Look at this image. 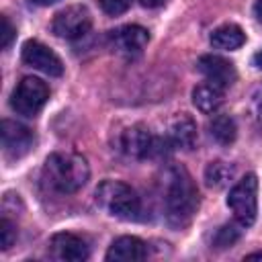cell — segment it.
<instances>
[{
    "instance_id": "obj_1",
    "label": "cell",
    "mask_w": 262,
    "mask_h": 262,
    "mask_svg": "<svg viewBox=\"0 0 262 262\" xmlns=\"http://www.w3.org/2000/svg\"><path fill=\"white\" fill-rule=\"evenodd\" d=\"M162 203L166 221L172 227H184L190 223L199 209V190L190 174L182 166H170L162 178Z\"/></svg>"
},
{
    "instance_id": "obj_2",
    "label": "cell",
    "mask_w": 262,
    "mask_h": 262,
    "mask_svg": "<svg viewBox=\"0 0 262 262\" xmlns=\"http://www.w3.org/2000/svg\"><path fill=\"white\" fill-rule=\"evenodd\" d=\"M90 176L88 162L80 154L72 151H55L45 160L43 166V180L47 186L61 194L78 192Z\"/></svg>"
},
{
    "instance_id": "obj_3",
    "label": "cell",
    "mask_w": 262,
    "mask_h": 262,
    "mask_svg": "<svg viewBox=\"0 0 262 262\" xmlns=\"http://www.w3.org/2000/svg\"><path fill=\"white\" fill-rule=\"evenodd\" d=\"M96 203L117 219H137L141 213V201L137 192L121 180H102L96 186Z\"/></svg>"
},
{
    "instance_id": "obj_4",
    "label": "cell",
    "mask_w": 262,
    "mask_h": 262,
    "mask_svg": "<svg viewBox=\"0 0 262 262\" xmlns=\"http://www.w3.org/2000/svg\"><path fill=\"white\" fill-rule=\"evenodd\" d=\"M227 207L233 211V217L237 219L239 225L250 227L256 221L258 213V178L254 174H246L233 188L229 190L227 196Z\"/></svg>"
},
{
    "instance_id": "obj_5",
    "label": "cell",
    "mask_w": 262,
    "mask_h": 262,
    "mask_svg": "<svg viewBox=\"0 0 262 262\" xmlns=\"http://www.w3.org/2000/svg\"><path fill=\"white\" fill-rule=\"evenodd\" d=\"M49 100V88L35 76L23 78L10 96V106L23 117H35Z\"/></svg>"
},
{
    "instance_id": "obj_6",
    "label": "cell",
    "mask_w": 262,
    "mask_h": 262,
    "mask_svg": "<svg viewBox=\"0 0 262 262\" xmlns=\"http://www.w3.org/2000/svg\"><path fill=\"white\" fill-rule=\"evenodd\" d=\"M119 149L129 156V158H135V160H145V158H151L156 154H160V139L154 137V133L137 123V125H131L127 129L121 131L119 135Z\"/></svg>"
},
{
    "instance_id": "obj_7",
    "label": "cell",
    "mask_w": 262,
    "mask_h": 262,
    "mask_svg": "<svg viewBox=\"0 0 262 262\" xmlns=\"http://www.w3.org/2000/svg\"><path fill=\"white\" fill-rule=\"evenodd\" d=\"M90 27H92V16H90L88 8L82 4L66 6L63 10H59L53 16V23H51L53 33L68 41L84 37L90 31Z\"/></svg>"
},
{
    "instance_id": "obj_8",
    "label": "cell",
    "mask_w": 262,
    "mask_h": 262,
    "mask_svg": "<svg viewBox=\"0 0 262 262\" xmlns=\"http://www.w3.org/2000/svg\"><path fill=\"white\" fill-rule=\"evenodd\" d=\"M0 137H2V149L8 158H23L33 147V141H35L33 131L29 127L10 119L2 121Z\"/></svg>"
},
{
    "instance_id": "obj_9",
    "label": "cell",
    "mask_w": 262,
    "mask_h": 262,
    "mask_svg": "<svg viewBox=\"0 0 262 262\" xmlns=\"http://www.w3.org/2000/svg\"><path fill=\"white\" fill-rule=\"evenodd\" d=\"M108 39L117 53L133 57L145 49V45L149 41V33H147V29H143L139 25H123V27L115 29Z\"/></svg>"
},
{
    "instance_id": "obj_10",
    "label": "cell",
    "mask_w": 262,
    "mask_h": 262,
    "mask_svg": "<svg viewBox=\"0 0 262 262\" xmlns=\"http://www.w3.org/2000/svg\"><path fill=\"white\" fill-rule=\"evenodd\" d=\"M23 61L47 76H61L63 74V63L61 59L41 41H27L23 45Z\"/></svg>"
},
{
    "instance_id": "obj_11",
    "label": "cell",
    "mask_w": 262,
    "mask_h": 262,
    "mask_svg": "<svg viewBox=\"0 0 262 262\" xmlns=\"http://www.w3.org/2000/svg\"><path fill=\"white\" fill-rule=\"evenodd\" d=\"M196 70L207 78V82L219 86V88H229L235 78H237V72L233 68V63L221 55H201L199 61H196Z\"/></svg>"
},
{
    "instance_id": "obj_12",
    "label": "cell",
    "mask_w": 262,
    "mask_h": 262,
    "mask_svg": "<svg viewBox=\"0 0 262 262\" xmlns=\"http://www.w3.org/2000/svg\"><path fill=\"white\" fill-rule=\"evenodd\" d=\"M49 248H51V256L55 260H61V262H82L90 254L88 244L80 235L68 233V231L55 233L51 237Z\"/></svg>"
},
{
    "instance_id": "obj_13",
    "label": "cell",
    "mask_w": 262,
    "mask_h": 262,
    "mask_svg": "<svg viewBox=\"0 0 262 262\" xmlns=\"http://www.w3.org/2000/svg\"><path fill=\"white\" fill-rule=\"evenodd\" d=\"M143 258H147V244L135 235L117 237L106 252L108 262H133Z\"/></svg>"
},
{
    "instance_id": "obj_14",
    "label": "cell",
    "mask_w": 262,
    "mask_h": 262,
    "mask_svg": "<svg viewBox=\"0 0 262 262\" xmlns=\"http://www.w3.org/2000/svg\"><path fill=\"white\" fill-rule=\"evenodd\" d=\"M166 141L178 149H192L196 143V125L188 115H176L166 133Z\"/></svg>"
},
{
    "instance_id": "obj_15",
    "label": "cell",
    "mask_w": 262,
    "mask_h": 262,
    "mask_svg": "<svg viewBox=\"0 0 262 262\" xmlns=\"http://www.w3.org/2000/svg\"><path fill=\"white\" fill-rule=\"evenodd\" d=\"M192 102L201 113L211 115L223 104V88L211 82H203L192 90Z\"/></svg>"
},
{
    "instance_id": "obj_16",
    "label": "cell",
    "mask_w": 262,
    "mask_h": 262,
    "mask_svg": "<svg viewBox=\"0 0 262 262\" xmlns=\"http://www.w3.org/2000/svg\"><path fill=\"white\" fill-rule=\"evenodd\" d=\"M246 43V35L244 31L233 25V23H227V25H221L217 27L213 33H211V45L217 47V49H237Z\"/></svg>"
},
{
    "instance_id": "obj_17",
    "label": "cell",
    "mask_w": 262,
    "mask_h": 262,
    "mask_svg": "<svg viewBox=\"0 0 262 262\" xmlns=\"http://www.w3.org/2000/svg\"><path fill=\"white\" fill-rule=\"evenodd\" d=\"M209 135L221 143V145H229L235 141V135H237V127H235V121L229 117V115H215L211 121H209Z\"/></svg>"
},
{
    "instance_id": "obj_18",
    "label": "cell",
    "mask_w": 262,
    "mask_h": 262,
    "mask_svg": "<svg viewBox=\"0 0 262 262\" xmlns=\"http://www.w3.org/2000/svg\"><path fill=\"white\" fill-rule=\"evenodd\" d=\"M235 176V168L229 166L227 162H211L205 168V182L209 188H223L227 186Z\"/></svg>"
},
{
    "instance_id": "obj_19",
    "label": "cell",
    "mask_w": 262,
    "mask_h": 262,
    "mask_svg": "<svg viewBox=\"0 0 262 262\" xmlns=\"http://www.w3.org/2000/svg\"><path fill=\"white\" fill-rule=\"evenodd\" d=\"M237 239H239V229L235 225H223L221 229H217L213 244H215V248H229Z\"/></svg>"
},
{
    "instance_id": "obj_20",
    "label": "cell",
    "mask_w": 262,
    "mask_h": 262,
    "mask_svg": "<svg viewBox=\"0 0 262 262\" xmlns=\"http://www.w3.org/2000/svg\"><path fill=\"white\" fill-rule=\"evenodd\" d=\"M0 239H2V250H8L16 239V227L6 217H2V221H0Z\"/></svg>"
},
{
    "instance_id": "obj_21",
    "label": "cell",
    "mask_w": 262,
    "mask_h": 262,
    "mask_svg": "<svg viewBox=\"0 0 262 262\" xmlns=\"http://www.w3.org/2000/svg\"><path fill=\"white\" fill-rule=\"evenodd\" d=\"M98 6L111 14V16H117V14H123L129 6H131V0H96Z\"/></svg>"
},
{
    "instance_id": "obj_22",
    "label": "cell",
    "mask_w": 262,
    "mask_h": 262,
    "mask_svg": "<svg viewBox=\"0 0 262 262\" xmlns=\"http://www.w3.org/2000/svg\"><path fill=\"white\" fill-rule=\"evenodd\" d=\"M250 111H252L254 123L258 125V129H262V86H258L254 90L252 100H250Z\"/></svg>"
},
{
    "instance_id": "obj_23",
    "label": "cell",
    "mask_w": 262,
    "mask_h": 262,
    "mask_svg": "<svg viewBox=\"0 0 262 262\" xmlns=\"http://www.w3.org/2000/svg\"><path fill=\"white\" fill-rule=\"evenodd\" d=\"M0 20H2V33H0V35H2V49H8V45H10V43H12V39H14L16 29H14V27H12V23L8 20V16H4V14H2V18H0Z\"/></svg>"
},
{
    "instance_id": "obj_24",
    "label": "cell",
    "mask_w": 262,
    "mask_h": 262,
    "mask_svg": "<svg viewBox=\"0 0 262 262\" xmlns=\"http://www.w3.org/2000/svg\"><path fill=\"white\" fill-rule=\"evenodd\" d=\"M141 6H145V8H156V6H160V4H164V0H137Z\"/></svg>"
},
{
    "instance_id": "obj_25",
    "label": "cell",
    "mask_w": 262,
    "mask_h": 262,
    "mask_svg": "<svg viewBox=\"0 0 262 262\" xmlns=\"http://www.w3.org/2000/svg\"><path fill=\"white\" fill-rule=\"evenodd\" d=\"M254 14H256V18L262 23V0H256V4H254Z\"/></svg>"
},
{
    "instance_id": "obj_26",
    "label": "cell",
    "mask_w": 262,
    "mask_h": 262,
    "mask_svg": "<svg viewBox=\"0 0 262 262\" xmlns=\"http://www.w3.org/2000/svg\"><path fill=\"white\" fill-rule=\"evenodd\" d=\"M254 66H256V68H262V49L254 55Z\"/></svg>"
},
{
    "instance_id": "obj_27",
    "label": "cell",
    "mask_w": 262,
    "mask_h": 262,
    "mask_svg": "<svg viewBox=\"0 0 262 262\" xmlns=\"http://www.w3.org/2000/svg\"><path fill=\"white\" fill-rule=\"evenodd\" d=\"M35 4H39V6H49V4H55L57 0H33Z\"/></svg>"
},
{
    "instance_id": "obj_28",
    "label": "cell",
    "mask_w": 262,
    "mask_h": 262,
    "mask_svg": "<svg viewBox=\"0 0 262 262\" xmlns=\"http://www.w3.org/2000/svg\"><path fill=\"white\" fill-rule=\"evenodd\" d=\"M248 258H262V254H260V252H256V254H250Z\"/></svg>"
}]
</instances>
